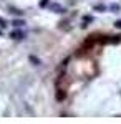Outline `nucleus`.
Masks as SVG:
<instances>
[{"mask_svg": "<svg viewBox=\"0 0 121 124\" xmlns=\"http://www.w3.org/2000/svg\"><path fill=\"white\" fill-rule=\"evenodd\" d=\"M114 27L121 30V20H116V22H114Z\"/></svg>", "mask_w": 121, "mask_h": 124, "instance_id": "nucleus-7", "label": "nucleus"}, {"mask_svg": "<svg viewBox=\"0 0 121 124\" xmlns=\"http://www.w3.org/2000/svg\"><path fill=\"white\" fill-rule=\"evenodd\" d=\"M12 25H15V27H22V25H25V23H23L22 20H15V22H13Z\"/></svg>", "mask_w": 121, "mask_h": 124, "instance_id": "nucleus-6", "label": "nucleus"}, {"mask_svg": "<svg viewBox=\"0 0 121 124\" xmlns=\"http://www.w3.org/2000/svg\"><path fill=\"white\" fill-rule=\"evenodd\" d=\"M110 10H113V12H120L121 7L118 5V3H113V5H110Z\"/></svg>", "mask_w": 121, "mask_h": 124, "instance_id": "nucleus-5", "label": "nucleus"}, {"mask_svg": "<svg viewBox=\"0 0 121 124\" xmlns=\"http://www.w3.org/2000/svg\"><path fill=\"white\" fill-rule=\"evenodd\" d=\"M12 38L22 40V38H23V33H22V31H12Z\"/></svg>", "mask_w": 121, "mask_h": 124, "instance_id": "nucleus-3", "label": "nucleus"}, {"mask_svg": "<svg viewBox=\"0 0 121 124\" xmlns=\"http://www.w3.org/2000/svg\"><path fill=\"white\" fill-rule=\"evenodd\" d=\"M30 60H32V61H33L35 65H40V61H38V60H37V58H35V56H30Z\"/></svg>", "mask_w": 121, "mask_h": 124, "instance_id": "nucleus-8", "label": "nucleus"}, {"mask_svg": "<svg viewBox=\"0 0 121 124\" xmlns=\"http://www.w3.org/2000/svg\"><path fill=\"white\" fill-rule=\"evenodd\" d=\"M50 10H52V12H56V13H65L66 12L60 3H52V5H50Z\"/></svg>", "mask_w": 121, "mask_h": 124, "instance_id": "nucleus-1", "label": "nucleus"}, {"mask_svg": "<svg viewBox=\"0 0 121 124\" xmlns=\"http://www.w3.org/2000/svg\"><path fill=\"white\" fill-rule=\"evenodd\" d=\"M65 98H66V93L63 89H56V99H58V101H63Z\"/></svg>", "mask_w": 121, "mask_h": 124, "instance_id": "nucleus-2", "label": "nucleus"}, {"mask_svg": "<svg viewBox=\"0 0 121 124\" xmlns=\"http://www.w3.org/2000/svg\"><path fill=\"white\" fill-rule=\"evenodd\" d=\"M47 3H48V0H42L40 2V7H47Z\"/></svg>", "mask_w": 121, "mask_h": 124, "instance_id": "nucleus-9", "label": "nucleus"}, {"mask_svg": "<svg viewBox=\"0 0 121 124\" xmlns=\"http://www.w3.org/2000/svg\"><path fill=\"white\" fill-rule=\"evenodd\" d=\"M93 10H96V12H106V7L101 5V3H98V5H93Z\"/></svg>", "mask_w": 121, "mask_h": 124, "instance_id": "nucleus-4", "label": "nucleus"}]
</instances>
